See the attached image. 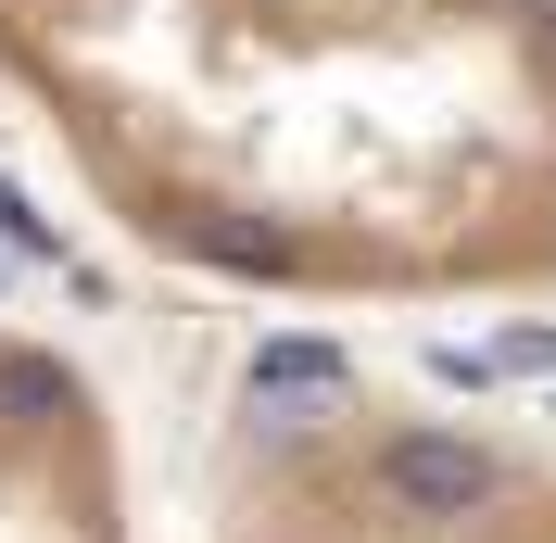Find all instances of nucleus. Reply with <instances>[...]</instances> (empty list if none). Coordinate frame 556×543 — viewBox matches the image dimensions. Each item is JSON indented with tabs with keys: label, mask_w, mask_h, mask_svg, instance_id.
<instances>
[{
	"label": "nucleus",
	"mask_w": 556,
	"mask_h": 543,
	"mask_svg": "<svg viewBox=\"0 0 556 543\" xmlns=\"http://www.w3.org/2000/svg\"><path fill=\"white\" fill-rule=\"evenodd\" d=\"M0 114L241 304H556V0H0Z\"/></svg>",
	"instance_id": "obj_1"
},
{
	"label": "nucleus",
	"mask_w": 556,
	"mask_h": 543,
	"mask_svg": "<svg viewBox=\"0 0 556 543\" xmlns=\"http://www.w3.org/2000/svg\"><path fill=\"white\" fill-rule=\"evenodd\" d=\"M203 543H556V442L367 367H253L203 417Z\"/></svg>",
	"instance_id": "obj_2"
},
{
	"label": "nucleus",
	"mask_w": 556,
	"mask_h": 543,
	"mask_svg": "<svg viewBox=\"0 0 556 543\" xmlns=\"http://www.w3.org/2000/svg\"><path fill=\"white\" fill-rule=\"evenodd\" d=\"M0 543H152L114 392L26 304H0Z\"/></svg>",
	"instance_id": "obj_3"
}]
</instances>
